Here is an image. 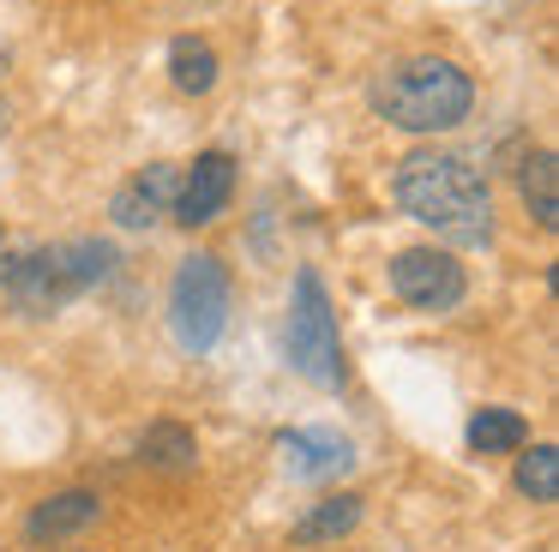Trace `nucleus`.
<instances>
[{"instance_id":"obj_5","label":"nucleus","mask_w":559,"mask_h":552,"mask_svg":"<svg viewBox=\"0 0 559 552\" xmlns=\"http://www.w3.org/2000/svg\"><path fill=\"white\" fill-rule=\"evenodd\" d=\"M289 367L313 391H343V379H349L337 312H331V295L319 283V271H307V264L295 271V288H289Z\"/></svg>"},{"instance_id":"obj_14","label":"nucleus","mask_w":559,"mask_h":552,"mask_svg":"<svg viewBox=\"0 0 559 552\" xmlns=\"http://www.w3.org/2000/svg\"><path fill=\"white\" fill-rule=\"evenodd\" d=\"M217 48L205 43V36H175L169 43V79L181 96H205L211 84H217Z\"/></svg>"},{"instance_id":"obj_4","label":"nucleus","mask_w":559,"mask_h":552,"mask_svg":"<svg viewBox=\"0 0 559 552\" xmlns=\"http://www.w3.org/2000/svg\"><path fill=\"white\" fill-rule=\"evenodd\" d=\"M229 312H235V283H229V264L217 252H187L175 264V283H169V331L187 355H211L229 331Z\"/></svg>"},{"instance_id":"obj_10","label":"nucleus","mask_w":559,"mask_h":552,"mask_svg":"<svg viewBox=\"0 0 559 552\" xmlns=\"http://www.w3.org/2000/svg\"><path fill=\"white\" fill-rule=\"evenodd\" d=\"M97 516H103L97 492H55V499H43L37 511L25 516V540H31V547H55V540L85 535Z\"/></svg>"},{"instance_id":"obj_17","label":"nucleus","mask_w":559,"mask_h":552,"mask_svg":"<svg viewBox=\"0 0 559 552\" xmlns=\"http://www.w3.org/2000/svg\"><path fill=\"white\" fill-rule=\"evenodd\" d=\"M7 120H13V115H7V103H0V132H7Z\"/></svg>"},{"instance_id":"obj_15","label":"nucleus","mask_w":559,"mask_h":552,"mask_svg":"<svg viewBox=\"0 0 559 552\" xmlns=\"http://www.w3.org/2000/svg\"><path fill=\"white\" fill-rule=\"evenodd\" d=\"M530 444V420L518 408H475L469 415V451L481 456H511Z\"/></svg>"},{"instance_id":"obj_13","label":"nucleus","mask_w":559,"mask_h":552,"mask_svg":"<svg viewBox=\"0 0 559 552\" xmlns=\"http://www.w3.org/2000/svg\"><path fill=\"white\" fill-rule=\"evenodd\" d=\"M355 523H361V499H355V492H337V499H319L289 535H295V547H325V540H343Z\"/></svg>"},{"instance_id":"obj_2","label":"nucleus","mask_w":559,"mask_h":552,"mask_svg":"<svg viewBox=\"0 0 559 552\" xmlns=\"http://www.w3.org/2000/svg\"><path fill=\"white\" fill-rule=\"evenodd\" d=\"M367 103H373L379 120L403 132H451L469 120L475 108V79L457 67V60H439V55H409V60H391L373 84H367Z\"/></svg>"},{"instance_id":"obj_1","label":"nucleus","mask_w":559,"mask_h":552,"mask_svg":"<svg viewBox=\"0 0 559 552\" xmlns=\"http://www.w3.org/2000/svg\"><path fill=\"white\" fill-rule=\"evenodd\" d=\"M391 187H397L403 216L433 228L445 247L469 252V247H487V240H493V187H487V175L469 156L421 144V151H409L397 163V180H391Z\"/></svg>"},{"instance_id":"obj_3","label":"nucleus","mask_w":559,"mask_h":552,"mask_svg":"<svg viewBox=\"0 0 559 552\" xmlns=\"http://www.w3.org/2000/svg\"><path fill=\"white\" fill-rule=\"evenodd\" d=\"M115 247L109 240H61V247H31L25 259L7 271V295L19 312H55L73 295L109 283L115 276Z\"/></svg>"},{"instance_id":"obj_8","label":"nucleus","mask_w":559,"mask_h":552,"mask_svg":"<svg viewBox=\"0 0 559 552\" xmlns=\"http://www.w3.org/2000/svg\"><path fill=\"white\" fill-rule=\"evenodd\" d=\"M277 451L295 480H337L355 468V444L337 427H289L277 432Z\"/></svg>"},{"instance_id":"obj_11","label":"nucleus","mask_w":559,"mask_h":552,"mask_svg":"<svg viewBox=\"0 0 559 552\" xmlns=\"http://www.w3.org/2000/svg\"><path fill=\"white\" fill-rule=\"evenodd\" d=\"M518 192H523V211L535 216V228L554 235L559 228V163L554 151H530L518 163Z\"/></svg>"},{"instance_id":"obj_12","label":"nucleus","mask_w":559,"mask_h":552,"mask_svg":"<svg viewBox=\"0 0 559 552\" xmlns=\"http://www.w3.org/2000/svg\"><path fill=\"white\" fill-rule=\"evenodd\" d=\"M139 463L163 468V475H187V468L199 463L193 427H181V420H157V427H145V439H139Z\"/></svg>"},{"instance_id":"obj_9","label":"nucleus","mask_w":559,"mask_h":552,"mask_svg":"<svg viewBox=\"0 0 559 552\" xmlns=\"http://www.w3.org/2000/svg\"><path fill=\"white\" fill-rule=\"evenodd\" d=\"M175 192H181V168H175V163H151V168H139L133 180L115 187L109 216L121 228H157L163 216L175 211Z\"/></svg>"},{"instance_id":"obj_7","label":"nucleus","mask_w":559,"mask_h":552,"mask_svg":"<svg viewBox=\"0 0 559 552\" xmlns=\"http://www.w3.org/2000/svg\"><path fill=\"white\" fill-rule=\"evenodd\" d=\"M235 199V156L229 151H199L181 168V192H175V223L181 228H211Z\"/></svg>"},{"instance_id":"obj_16","label":"nucleus","mask_w":559,"mask_h":552,"mask_svg":"<svg viewBox=\"0 0 559 552\" xmlns=\"http://www.w3.org/2000/svg\"><path fill=\"white\" fill-rule=\"evenodd\" d=\"M518 492L530 504H554L559 499V451L554 444H535L530 456H518Z\"/></svg>"},{"instance_id":"obj_6","label":"nucleus","mask_w":559,"mask_h":552,"mask_svg":"<svg viewBox=\"0 0 559 552\" xmlns=\"http://www.w3.org/2000/svg\"><path fill=\"white\" fill-rule=\"evenodd\" d=\"M391 295L415 312H451L469 295V276L451 247H409L391 259Z\"/></svg>"}]
</instances>
